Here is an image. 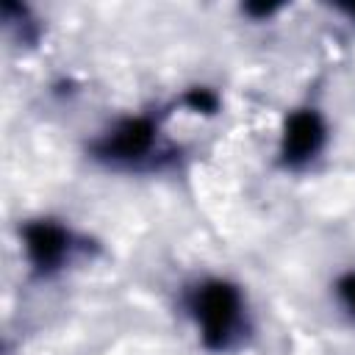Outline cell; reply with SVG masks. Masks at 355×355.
Returning <instances> with one entry per match:
<instances>
[{"label":"cell","mask_w":355,"mask_h":355,"mask_svg":"<svg viewBox=\"0 0 355 355\" xmlns=\"http://www.w3.org/2000/svg\"><path fill=\"white\" fill-rule=\"evenodd\" d=\"M338 294H341L344 305H347V308L355 313V275L341 277V283H338Z\"/></svg>","instance_id":"obj_5"},{"label":"cell","mask_w":355,"mask_h":355,"mask_svg":"<svg viewBox=\"0 0 355 355\" xmlns=\"http://www.w3.org/2000/svg\"><path fill=\"white\" fill-rule=\"evenodd\" d=\"M191 311L197 327L211 347H225L241 319V297L225 280H208L194 291Z\"/></svg>","instance_id":"obj_1"},{"label":"cell","mask_w":355,"mask_h":355,"mask_svg":"<svg viewBox=\"0 0 355 355\" xmlns=\"http://www.w3.org/2000/svg\"><path fill=\"white\" fill-rule=\"evenodd\" d=\"M153 144V125L147 119H128L105 139V155L111 158H139Z\"/></svg>","instance_id":"obj_4"},{"label":"cell","mask_w":355,"mask_h":355,"mask_svg":"<svg viewBox=\"0 0 355 355\" xmlns=\"http://www.w3.org/2000/svg\"><path fill=\"white\" fill-rule=\"evenodd\" d=\"M322 141H324V125L316 111H297L288 116L286 133H283V155L288 164L313 158Z\"/></svg>","instance_id":"obj_2"},{"label":"cell","mask_w":355,"mask_h":355,"mask_svg":"<svg viewBox=\"0 0 355 355\" xmlns=\"http://www.w3.org/2000/svg\"><path fill=\"white\" fill-rule=\"evenodd\" d=\"M25 250L31 261L42 269L55 266L67 252V233L50 222H36L25 227Z\"/></svg>","instance_id":"obj_3"}]
</instances>
